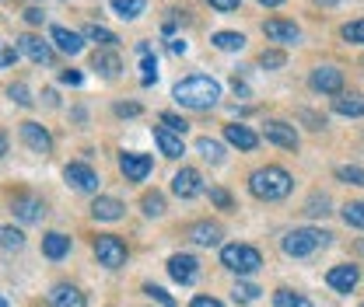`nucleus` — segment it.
Instances as JSON below:
<instances>
[{"label":"nucleus","instance_id":"50","mask_svg":"<svg viewBox=\"0 0 364 307\" xmlns=\"http://www.w3.org/2000/svg\"><path fill=\"white\" fill-rule=\"evenodd\" d=\"M4 154H7V136L0 133V157H4Z\"/></svg>","mask_w":364,"mask_h":307},{"label":"nucleus","instance_id":"24","mask_svg":"<svg viewBox=\"0 0 364 307\" xmlns=\"http://www.w3.org/2000/svg\"><path fill=\"white\" fill-rule=\"evenodd\" d=\"M67 252H70V238H67V234L53 230V234H46V238H43V255H46V259L60 262V259H63Z\"/></svg>","mask_w":364,"mask_h":307},{"label":"nucleus","instance_id":"15","mask_svg":"<svg viewBox=\"0 0 364 307\" xmlns=\"http://www.w3.org/2000/svg\"><path fill=\"white\" fill-rule=\"evenodd\" d=\"M263 32H267V39H273V43H280V45L301 43V32H298V25H291V21H267Z\"/></svg>","mask_w":364,"mask_h":307},{"label":"nucleus","instance_id":"31","mask_svg":"<svg viewBox=\"0 0 364 307\" xmlns=\"http://www.w3.org/2000/svg\"><path fill=\"white\" fill-rule=\"evenodd\" d=\"M196 150H200V154H203L207 161H214V164H218V161H225V147H221L218 140H210V136L196 140Z\"/></svg>","mask_w":364,"mask_h":307},{"label":"nucleus","instance_id":"18","mask_svg":"<svg viewBox=\"0 0 364 307\" xmlns=\"http://www.w3.org/2000/svg\"><path fill=\"white\" fill-rule=\"evenodd\" d=\"M154 143L161 147V154H165V157H182V154H186L182 136L179 133H172L168 126H154Z\"/></svg>","mask_w":364,"mask_h":307},{"label":"nucleus","instance_id":"48","mask_svg":"<svg viewBox=\"0 0 364 307\" xmlns=\"http://www.w3.org/2000/svg\"><path fill=\"white\" fill-rule=\"evenodd\" d=\"M119 116H140V105H116Z\"/></svg>","mask_w":364,"mask_h":307},{"label":"nucleus","instance_id":"25","mask_svg":"<svg viewBox=\"0 0 364 307\" xmlns=\"http://www.w3.org/2000/svg\"><path fill=\"white\" fill-rule=\"evenodd\" d=\"M333 108L340 116H350V119H361L364 116V94H336Z\"/></svg>","mask_w":364,"mask_h":307},{"label":"nucleus","instance_id":"37","mask_svg":"<svg viewBox=\"0 0 364 307\" xmlns=\"http://www.w3.org/2000/svg\"><path fill=\"white\" fill-rule=\"evenodd\" d=\"M340 35H343L347 43H361L364 45V18H361V21H350V25H343V28H340Z\"/></svg>","mask_w":364,"mask_h":307},{"label":"nucleus","instance_id":"26","mask_svg":"<svg viewBox=\"0 0 364 307\" xmlns=\"http://www.w3.org/2000/svg\"><path fill=\"white\" fill-rule=\"evenodd\" d=\"M81 39H88V43H98L102 49H116V45H119V35H116V32H109V28H102V25H85Z\"/></svg>","mask_w":364,"mask_h":307},{"label":"nucleus","instance_id":"13","mask_svg":"<svg viewBox=\"0 0 364 307\" xmlns=\"http://www.w3.org/2000/svg\"><path fill=\"white\" fill-rule=\"evenodd\" d=\"M11 213L18 220H25V223H36V220L46 217V206H43V199H36V196H18L11 203Z\"/></svg>","mask_w":364,"mask_h":307},{"label":"nucleus","instance_id":"30","mask_svg":"<svg viewBox=\"0 0 364 307\" xmlns=\"http://www.w3.org/2000/svg\"><path fill=\"white\" fill-rule=\"evenodd\" d=\"M210 43L218 45V49H225V52H238V49L245 45V35H242V32H218Z\"/></svg>","mask_w":364,"mask_h":307},{"label":"nucleus","instance_id":"53","mask_svg":"<svg viewBox=\"0 0 364 307\" xmlns=\"http://www.w3.org/2000/svg\"><path fill=\"white\" fill-rule=\"evenodd\" d=\"M0 307H7V301H4V297H0Z\"/></svg>","mask_w":364,"mask_h":307},{"label":"nucleus","instance_id":"28","mask_svg":"<svg viewBox=\"0 0 364 307\" xmlns=\"http://www.w3.org/2000/svg\"><path fill=\"white\" fill-rule=\"evenodd\" d=\"M136 52L144 56V67H140L144 74H140V81H144V84H154V81H158V60L151 56V45L140 43V45H136Z\"/></svg>","mask_w":364,"mask_h":307},{"label":"nucleus","instance_id":"19","mask_svg":"<svg viewBox=\"0 0 364 307\" xmlns=\"http://www.w3.org/2000/svg\"><path fill=\"white\" fill-rule=\"evenodd\" d=\"M18 52H25L32 63H49V60H53V49H49L43 39H36V35H21V39H18Z\"/></svg>","mask_w":364,"mask_h":307},{"label":"nucleus","instance_id":"16","mask_svg":"<svg viewBox=\"0 0 364 307\" xmlns=\"http://www.w3.org/2000/svg\"><path fill=\"white\" fill-rule=\"evenodd\" d=\"M49 39L56 43L60 52H67V56H77L81 49H85V39L77 35V32H70V28H63V25H53V32H49Z\"/></svg>","mask_w":364,"mask_h":307},{"label":"nucleus","instance_id":"29","mask_svg":"<svg viewBox=\"0 0 364 307\" xmlns=\"http://www.w3.org/2000/svg\"><path fill=\"white\" fill-rule=\"evenodd\" d=\"M0 248L4 252H21L25 248V234L18 227H0Z\"/></svg>","mask_w":364,"mask_h":307},{"label":"nucleus","instance_id":"49","mask_svg":"<svg viewBox=\"0 0 364 307\" xmlns=\"http://www.w3.org/2000/svg\"><path fill=\"white\" fill-rule=\"evenodd\" d=\"M210 4H214L218 11H235V7H238V0H210Z\"/></svg>","mask_w":364,"mask_h":307},{"label":"nucleus","instance_id":"21","mask_svg":"<svg viewBox=\"0 0 364 307\" xmlns=\"http://www.w3.org/2000/svg\"><path fill=\"white\" fill-rule=\"evenodd\" d=\"M91 67H95L102 77H119V70H123V63H119L116 49H98V52H95V60H91Z\"/></svg>","mask_w":364,"mask_h":307},{"label":"nucleus","instance_id":"40","mask_svg":"<svg viewBox=\"0 0 364 307\" xmlns=\"http://www.w3.org/2000/svg\"><path fill=\"white\" fill-rule=\"evenodd\" d=\"M7 94H11V98H14L18 105H25V108H28V105L36 101V98L28 94V88H25V84H11V88H7Z\"/></svg>","mask_w":364,"mask_h":307},{"label":"nucleus","instance_id":"43","mask_svg":"<svg viewBox=\"0 0 364 307\" xmlns=\"http://www.w3.org/2000/svg\"><path fill=\"white\" fill-rule=\"evenodd\" d=\"M14 60H18V49H14V45H4V43H0V67H11Z\"/></svg>","mask_w":364,"mask_h":307},{"label":"nucleus","instance_id":"45","mask_svg":"<svg viewBox=\"0 0 364 307\" xmlns=\"http://www.w3.org/2000/svg\"><path fill=\"white\" fill-rule=\"evenodd\" d=\"M189 307H225L218 297H193V304Z\"/></svg>","mask_w":364,"mask_h":307},{"label":"nucleus","instance_id":"36","mask_svg":"<svg viewBox=\"0 0 364 307\" xmlns=\"http://www.w3.org/2000/svg\"><path fill=\"white\" fill-rule=\"evenodd\" d=\"M259 63H263L267 70H280V67L287 63V56H284L280 49H263V56H259Z\"/></svg>","mask_w":364,"mask_h":307},{"label":"nucleus","instance_id":"12","mask_svg":"<svg viewBox=\"0 0 364 307\" xmlns=\"http://www.w3.org/2000/svg\"><path fill=\"white\" fill-rule=\"evenodd\" d=\"M172 192H176L179 199H193V196H200V192H203L200 172H193V168H182L179 175L172 178Z\"/></svg>","mask_w":364,"mask_h":307},{"label":"nucleus","instance_id":"42","mask_svg":"<svg viewBox=\"0 0 364 307\" xmlns=\"http://www.w3.org/2000/svg\"><path fill=\"white\" fill-rule=\"evenodd\" d=\"M210 203H218L221 210H231V196H228L225 189H210Z\"/></svg>","mask_w":364,"mask_h":307},{"label":"nucleus","instance_id":"46","mask_svg":"<svg viewBox=\"0 0 364 307\" xmlns=\"http://www.w3.org/2000/svg\"><path fill=\"white\" fill-rule=\"evenodd\" d=\"M43 11H39V7H28V11H25V21H28V25H43Z\"/></svg>","mask_w":364,"mask_h":307},{"label":"nucleus","instance_id":"11","mask_svg":"<svg viewBox=\"0 0 364 307\" xmlns=\"http://www.w3.org/2000/svg\"><path fill=\"white\" fill-rule=\"evenodd\" d=\"M119 172L127 175V182H144L151 175V157L147 154H123L119 157Z\"/></svg>","mask_w":364,"mask_h":307},{"label":"nucleus","instance_id":"47","mask_svg":"<svg viewBox=\"0 0 364 307\" xmlns=\"http://www.w3.org/2000/svg\"><path fill=\"white\" fill-rule=\"evenodd\" d=\"M60 81H63V84H81V74H77V70H63Z\"/></svg>","mask_w":364,"mask_h":307},{"label":"nucleus","instance_id":"44","mask_svg":"<svg viewBox=\"0 0 364 307\" xmlns=\"http://www.w3.org/2000/svg\"><path fill=\"white\" fill-rule=\"evenodd\" d=\"M305 213H312V217H318V213H329V210H326V196H322V199H312V203H309V210H305Z\"/></svg>","mask_w":364,"mask_h":307},{"label":"nucleus","instance_id":"6","mask_svg":"<svg viewBox=\"0 0 364 307\" xmlns=\"http://www.w3.org/2000/svg\"><path fill=\"white\" fill-rule=\"evenodd\" d=\"M21 143L36 154H49L53 150V136L46 133V126L39 123H21Z\"/></svg>","mask_w":364,"mask_h":307},{"label":"nucleus","instance_id":"1","mask_svg":"<svg viewBox=\"0 0 364 307\" xmlns=\"http://www.w3.org/2000/svg\"><path fill=\"white\" fill-rule=\"evenodd\" d=\"M172 94H176V101H179L182 108H196V112H203V108H214V105H218V98H221V84H218L214 77L196 74V77L179 81Z\"/></svg>","mask_w":364,"mask_h":307},{"label":"nucleus","instance_id":"7","mask_svg":"<svg viewBox=\"0 0 364 307\" xmlns=\"http://www.w3.org/2000/svg\"><path fill=\"white\" fill-rule=\"evenodd\" d=\"M326 283H329L333 290H340V294H350V290L361 283V269H358V265H336V269H329Z\"/></svg>","mask_w":364,"mask_h":307},{"label":"nucleus","instance_id":"20","mask_svg":"<svg viewBox=\"0 0 364 307\" xmlns=\"http://www.w3.org/2000/svg\"><path fill=\"white\" fill-rule=\"evenodd\" d=\"M189 238H193L196 245H203V248H214V245H221V227L210 223V220H200V223L189 227Z\"/></svg>","mask_w":364,"mask_h":307},{"label":"nucleus","instance_id":"52","mask_svg":"<svg viewBox=\"0 0 364 307\" xmlns=\"http://www.w3.org/2000/svg\"><path fill=\"white\" fill-rule=\"evenodd\" d=\"M259 4H263V7H280L284 0H259Z\"/></svg>","mask_w":364,"mask_h":307},{"label":"nucleus","instance_id":"35","mask_svg":"<svg viewBox=\"0 0 364 307\" xmlns=\"http://www.w3.org/2000/svg\"><path fill=\"white\" fill-rule=\"evenodd\" d=\"M343 220H347V227H361L364 230V203H347L343 206Z\"/></svg>","mask_w":364,"mask_h":307},{"label":"nucleus","instance_id":"34","mask_svg":"<svg viewBox=\"0 0 364 307\" xmlns=\"http://www.w3.org/2000/svg\"><path fill=\"white\" fill-rule=\"evenodd\" d=\"M336 178L347 182V185H364V168H358V164H343V168H336Z\"/></svg>","mask_w":364,"mask_h":307},{"label":"nucleus","instance_id":"39","mask_svg":"<svg viewBox=\"0 0 364 307\" xmlns=\"http://www.w3.org/2000/svg\"><path fill=\"white\" fill-rule=\"evenodd\" d=\"M144 294H147L151 301H158L161 307H176V301H172V297H168L161 286H154V283H147V286H144Z\"/></svg>","mask_w":364,"mask_h":307},{"label":"nucleus","instance_id":"27","mask_svg":"<svg viewBox=\"0 0 364 307\" xmlns=\"http://www.w3.org/2000/svg\"><path fill=\"white\" fill-rule=\"evenodd\" d=\"M144 7H147V0H112V11L123 18V21H134L144 14Z\"/></svg>","mask_w":364,"mask_h":307},{"label":"nucleus","instance_id":"10","mask_svg":"<svg viewBox=\"0 0 364 307\" xmlns=\"http://www.w3.org/2000/svg\"><path fill=\"white\" fill-rule=\"evenodd\" d=\"M49 307H88V301H85V294H81L77 286L56 283V286L49 290Z\"/></svg>","mask_w":364,"mask_h":307},{"label":"nucleus","instance_id":"33","mask_svg":"<svg viewBox=\"0 0 364 307\" xmlns=\"http://www.w3.org/2000/svg\"><path fill=\"white\" fill-rule=\"evenodd\" d=\"M144 213L147 217H161L165 213V196L161 192H147L144 196Z\"/></svg>","mask_w":364,"mask_h":307},{"label":"nucleus","instance_id":"3","mask_svg":"<svg viewBox=\"0 0 364 307\" xmlns=\"http://www.w3.org/2000/svg\"><path fill=\"white\" fill-rule=\"evenodd\" d=\"M326 245H329V234H326V230H316V227H298V230H291V234L280 241L284 255H291V259H305V255H312V252L326 248Z\"/></svg>","mask_w":364,"mask_h":307},{"label":"nucleus","instance_id":"8","mask_svg":"<svg viewBox=\"0 0 364 307\" xmlns=\"http://www.w3.org/2000/svg\"><path fill=\"white\" fill-rule=\"evenodd\" d=\"M63 178H67V185L77 189V192H95V189H98V175L91 172L88 164H67V168H63Z\"/></svg>","mask_w":364,"mask_h":307},{"label":"nucleus","instance_id":"2","mask_svg":"<svg viewBox=\"0 0 364 307\" xmlns=\"http://www.w3.org/2000/svg\"><path fill=\"white\" fill-rule=\"evenodd\" d=\"M291 189H294V178L287 175L284 168H277V164H267V168L249 175V192L256 199H267V203H277V199L291 196Z\"/></svg>","mask_w":364,"mask_h":307},{"label":"nucleus","instance_id":"4","mask_svg":"<svg viewBox=\"0 0 364 307\" xmlns=\"http://www.w3.org/2000/svg\"><path fill=\"white\" fill-rule=\"evenodd\" d=\"M221 265L238 272V276H249V272H256L263 265V255L252 245H225L221 248Z\"/></svg>","mask_w":364,"mask_h":307},{"label":"nucleus","instance_id":"38","mask_svg":"<svg viewBox=\"0 0 364 307\" xmlns=\"http://www.w3.org/2000/svg\"><path fill=\"white\" fill-rule=\"evenodd\" d=\"M231 297H235V301H242V304H249V301H256V297H259V290H256L252 283H238V286L231 290Z\"/></svg>","mask_w":364,"mask_h":307},{"label":"nucleus","instance_id":"41","mask_svg":"<svg viewBox=\"0 0 364 307\" xmlns=\"http://www.w3.org/2000/svg\"><path fill=\"white\" fill-rule=\"evenodd\" d=\"M161 123H165V126H168V130L172 133H186V119H179V116H172V112H165V116H161Z\"/></svg>","mask_w":364,"mask_h":307},{"label":"nucleus","instance_id":"5","mask_svg":"<svg viewBox=\"0 0 364 307\" xmlns=\"http://www.w3.org/2000/svg\"><path fill=\"white\" fill-rule=\"evenodd\" d=\"M95 255H98V262L105 265V269H119V265L127 262V245L116 234H102L95 241Z\"/></svg>","mask_w":364,"mask_h":307},{"label":"nucleus","instance_id":"9","mask_svg":"<svg viewBox=\"0 0 364 307\" xmlns=\"http://www.w3.org/2000/svg\"><path fill=\"white\" fill-rule=\"evenodd\" d=\"M312 88L322 94H340L343 91V74L336 67H316L312 70Z\"/></svg>","mask_w":364,"mask_h":307},{"label":"nucleus","instance_id":"23","mask_svg":"<svg viewBox=\"0 0 364 307\" xmlns=\"http://www.w3.org/2000/svg\"><path fill=\"white\" fill-rule=\"evenodd\" d=\"M123 203L119 199H112V196H98L95 203H91V217L95 220H119L123 217Z\"/></svg>","mask_w":364,"mask_h":307},{"label":"nucleus","instance_id":"32","mask_svg":"<svg viewBox=\"0 0 364 307\" xmlns=\"http://www.w3.org/2000/svg\"><path fill=\"white\" fill-rule=\"evenodd\" d=\"M273 304L277 307H312V301H305L301 294H291V290H277L273 294Z\"/></svg>","mask_w":364,"mask_h":307},{"label":"nucleus","instance_id":"17","mask_svg":"<svg viewBox=\"0 0 364 307\" xmlns=\"http://www.w3.org/2000/svg\"><path fill=\"white\" fill-rule=\"evenodd\" d=\"M267 140L277 143V147H284V150H298V133H294V126H287L280 119L267 123Z\"/></svg>","mask_w":364,"mask_h":307},{"label":"nucleus","instance_id":"22","mask_svg":"<svg viewBox=\"0 0 364 307\" xmlns=\"http://www.w3.org/2000/svg\"><path fill=\"white\" fill-rule=\"evenodd\" d=\"M225 140L231 147H238V150H256V143H259V136L249 130V126H225Z\"/></svg>","mask_w":364,"mask_h":307},{"label":"nucleus","instance_id":"14","mask_svg":"<svg viewBox=\"0 0 364 307\" xmlns=\"http://www.w3.org/2000/svg\"><path fill=\"white\" fill-rule=\"evenodd\" d=\"M196 259H193V255H172V259H168V272H172V279H176V283H182V286H189V283H193V279H196V272H200V269H196Z\"/></svg>","mask_w":364,"mask_h":307},{"label":"nucleus","instance_id":"51","mask_svg":"<svg viewBox=\"0 0 364 307\" xmlns=\"http://www.w3.org/2000/svg\"><path fill=\"white\" fill-rule=\"evenodd\" d=\"M318 7H333V4H343V0H316Z\"/></svg>","mask_w":364,"mask_h":307}]
</instances>
